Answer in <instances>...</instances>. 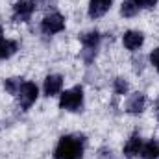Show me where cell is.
Returning a JSON list of instances; mask_svg holds the SVG:
<instances>
[{
  "label": "cell",
  "instance_id": "obj_1",
  "mask_svg": "<svg viewBox=\"0 0 159 159\" xmlns=\"http://www.w3.org/2000/svg\"><path fill=\"white\" fill-rule=\"evenodd\" d=\"M56 159H81L83 157V141L78 137H61L56 150H54Z\"/></svg>",
  "mask_w": 159,
  "mask_h": 159
},
{
  "label": "cell",
  "instance_id": "obj_2",
  "mask_svg": "<svg viewBox=\"0 0 159 159\" xmlns=\"http://www.w3.org/2000/svg\"><path fill=\"white\" fill-rule=\"evenodd\" d=\"M81 104H83V89L80 85L65 91L59 98V107L67 111H80Z\"/></svg>",
  "mask_w": 159,
  "mask_h": 159
},
{
  "label": "cell",
  "instance_id": "obj_3",
  "mask_svg": "<svg viewBox=\"0 0 159 159\" xmlns=\"http://www.w3.org/2000/svg\"><path fill=\"white\" fill-rule=\"evenodd\" d=\"M80 41H81V57L91 63L96 56V50H98V44H100V34L94 30V32H87L83 35H80Z\"/></svg>",
  "mask_w": 159,
  "mask_h": 159
},
{
  "label": "cell",
  "instance_id": "obj_4",
  "mask_svg": "<svg viewBox=\"0 0 159 159\" xmlns=\"http://www.w3.org/2000/svg\"><path fill=\"white\" fill-rule=\"evenodd\" d=\"M37 94H39L37 85H35V83H32V81H24V83H22V87H20V91L17 93V98H19V104H20L24 109H28L32 104H35Z\"/></svg>",
  "mask_w": 159,
  "mask_h": 159
},
{
  "label": "cell",
  "instance_id": "obj_5",
  "mask_svg": "<svg viewBox=\"0 0 159 159\" xmlns=\"http://www.w3.org/2000/svg\"><path fill=\"white\" fill-rule=\"evenodd\" d=\"M41 30H43V34H46V35L63 32V30H65V19H63V15L52 13V15L44 17L43 22H41Z\"/></svg>",
  "mask_w": 159,
  "mask_h": 159
},
{
  "label": "cell",
  "instance_id": "obj_6",
  "mask_svg": "<svg viewBox=\"0 0 159 159\" xmlns=\"http://www.w3.org/2000/svg\"><path fill=\"white\" fill-rule=\"evenodd\" d=\"M34 11H35V2H32V0H19L13 6V20L26 22V20H30Z\"/></svg>",
  "mask_w": 159,
  "mask_h": 159
},
{
  "label": "cell",
  "instance_id": "obj_7",
  "mask_svg": "<svg viewBox=\"0 0 159 159\" xmlns=\"http://www.w3.org/2000/svg\"><path fill=\"white\" fill-rule=\"evenodd\" d=\"M144 106H146V96H144L143 93H135V94H131V96L128 98V102H126V111H128L129 115H139V113H143Z\"/></svg>",
  "mask_w": 159,
  "mask_h": 159
},
{
  "label": "cell",
  "instance_id": "obj_8",
  "mask_svg": "<svg viewBox=\"0 0 159 159\" xmlns=\"http://www.w3.org/2000/svg\"><path fill=\"white\" fill-rule=\"evenodd\" d=\"M109 7H111V0H91L89 2V17L100 19L102 15L107 13Z\"/></svg>",
  "mask_w": 159,
  "mask_h": 159
},
{
  "label": "cell",
  "instance_id": "obj_9",
  "mask_svg": "<svg viewBox=\"0 0 159 159\" xmlns=\"http://www.w3.org/2000/svg\"><path fill=\"white\" fill-rule=\"evenodd\" d=\"M61 87H63V78H61L59 74H50V76H46V80H44V94H46V96L57 94V93L61 91Z\"/></svg>",
  "mask_w": 159,
  "mask_h": 159
},
{
  "label": "cell",
  "instance_id": "obj_10",
  "mask_svg": "<svg viewBox=\"0 0 159 159\" xmlns=\"http://www.w3.org/2000/svg\"><path fill=\"white\" fill-rule=\"evenodd\" d=\"M122 43H124V46H126L128 50H137V48H141V44L144 43V35H143L141 32H133V30H129V32L124 34Z\"/></svg>",
  "mask_w": 159,
  "mask_h": 159
},
{
  "label": "cell",
  "instance_id": "obj_11",
  "mask_svg": "<svg viewBox=\"0 0 159 159\" xmlns=\"http://www.w3.org/2000/svg\"><path fill=\"white\" fill-rule=\"evenodd\" d=\"M141 148H143V143H141V137L139 135H133L126 144H124V156L128 159H133L141 154Z\"/></svg>",
  "mask_w": 159,
  "mask_h": 159
},
{
  "label": "cell",
  "instance_id": "obj_12",
  "mask_svg": "<svg viewBox=\"0 0 159 159\" xmlns=\"http://www.w3.org/2000/svg\"><path fill=\"white\" fill-rule=\"evenodd\" d=\"M141 156H143V159H157L159 157V143L148 141L141 148Z\"/></svg>",
  "mask_w": 159,
  "mask_h": 159
},
{
  "label": "cell",
  "instance_id": "obj_13",
  "mask_svg": "<svg viewBox=\"0 0 159 159\" xmlns=\"http://www.w3.org/2000/svg\"><path fill=\"white\" fill-rule=\"evenodd\" d=\"M137 11H139V6H137L135 0H124L122 6H120V15L122 17H128V19L129 17H135Z\"/></svg>",
  "mask_w": 159,
  "mask_h": 159
},
{
  "label": "cell",
  "instance_id": "obj_14",
  "mask_svg": "<svg viewBox=\"0 0 159 159\" xmlns=\"http://www.w3.org/2000/svg\"><path fill=\"white\" fill-rule=\"evenodd\" d=\"M22 83H24L22 78H9V80L4 81V87H6V91H7L9 94H17V93L20 91Z\"/></svg>",
  "mask_w": 159,
  "mask_h": 159
},
{
  "label": "cell",
  "instance_id": "obj_15",
  "mask_svg": "<svg viewBox=\"0 0 159 159\" xmlns=\"http://www.w3.org/2000/svg\"><path fill=\"white\" fill-rule=\"evenodd\" d=\"M113 87H115V93H117V94H126L128 89H129L128 81H126L124 78H117L115 80V83H113Z\"/></svg>",
  "mask_w": 159,
  "mask_h": 159
},
{
  "label": "cell",
  "instance_id": "obj_16",
  "mask_svg": "<svg viewBox=\"0 0 159 159\" xmlns=\"http://www.w3.org/2000/svg\"><path fill=\"white\" fill-rule=\"evenodd\" d=\"M150 61H152V65L157 69V72H159V48L152 50V54H150Z\"/></svg>",
  "mask_w": 159,
  "mask_h": 159
},
{
  "label": "cell",
  "instance_id": "obj_17",
  "mask_svg": "<svg viewBox=\"0 0 159 159\" xmlns=\"http://www.w3.org/2000/svg\"><path fill=\"white\" fill-rule=\"evenodd\" d=\"M139 7H154L157 0H135Z\"/></svg>",
  "mask_w": 159,
  "mask_h": 159
},
{
  "label": "cell",
  "instance_id": "obj_18",
  "mask_svg": "<svg viewBox=\"0 0 159 159\" xmlns=\"http://www.w3.org/2000/svg\"><path fill=\"white\" fill-rule=\"evenodd\" d=\"M133 65H135V67H133L135 72H141V70H143V57H139V59L135 57V59H133Z\"/></svg>",
  "mask_w": 159,
  "mask_h": 159
},
{
  "label": "cell",
  "instance_id": "obj_19",
  "mask_svg": "<svg viewBox=\"0 0 159 159\" xmlns=\"http://www.w3.org/2000/svg\"><path fill=\"white\" fill-rule=\"evenodd\" d=\"M157 119H159V100H157Z\"/></svg>",
  "mask_w": 159,
  "mask_h": 159
}]
</instances>
